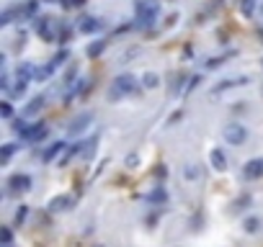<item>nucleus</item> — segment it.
<instances>
[{"label":"nucleus","mask_w":263,"mask_h":247,"mask_svg":"<svg viewBox=\"0 0 263 247\" xmlns=\"http://www.w3.org/2000/svg\"><path fill=\"white\" fill-rule=\"evenodd\" d=\"M41 106H44V98H41V96H36L34 101H31V103L26 106V114H28V116H31V114H36V111H39Z\"/></svg>","instance_id":"4468645a"},{"label":"nucleus","mask_w":263,"mask_h":247,"mask_svg":"<svg viewBox=\"0 0 263 247\" xmlns=\"http://www.w3.org/2000/svg\"><path fill=\"white\" fill-rule=\"evenodd\" d=\"M90 119H93V114H83L80 119H75V124H72V126H70V134H77V131H80V129H85Z\"/></svg>","instance_id":"9b49d317"},{"label":"nucleus","mask_w":263,"mask_h":247,"mask_svg":"<svg viewBox=\"0 0 263 247\" xmlns=\"http://www.w3.org/2000/svg\"><path fill=\"white\" fill-rule=\"evenodd\" d=\"M142 83H145V88H158V75H155V72H147L145 77H142Z\"/></svg>","instance_id":"dca6fc26"},{"label":"nucleus","mask_w":263,"mask_h":247,"mask_svg":"<svg viewBox=\"0 0 263 247\" xmlns=\"http://www.w3.org/2000/svg\"><path fill=\"white\" fill-rule=\"evenodd\" d=\"M67 57H70V52H67V49H62V52H59V54H57V57H54V59L49 62V70L54 72V70H57L59 65H65V59H67Z\"/></svg>","instance_id":"ddd939ff"},{"label":"nucleus","mask_w":263,"mask_h":247,"mask_svg":"<svg viewBox=\"0 0 263 247\" xmlns=\"http://www.w3.org/2000/svg\"><path fill=\"white\" fill-rule=\"evenodd\" d=\"M26 214H28V209H26V206H21V209H18V214H15V222L21 224V222L26 219Z\"/></svg>","instance_id":"4be33fe9"},{"label":"nucleus","mask_w":263,"mask_h":247,"mask_svg":"<svg viewBox=\"0 0 263 247\" xmlns=\"http://www.w3.org/2000/svg\"><path fill=\"white\" fill-rule=\"evenodd\" d=\"M160 5L155 0H139L137 3V26H152L158 21Z\"/></svg>","instance_id":"f257e3e1"},{"label":"nucleus","mask_w":263,"mask_h":247,"mask_svg":"<svg viewBox=\"0 0 263 247\" xmlns=\"http://www.w3.org/2000/svg\"><path fill=\"white\" fill-rule=\"evenodd\" d=\"M31 72H34V67H31V65H23V67L18 70V75H15V93H23V90H26Z\"/></svg>","instance_id":"423d86ee"},{"label":"nucleus","mask_w":263,"mask_h":247,"mask_svg":"<svg viewBox=\"0 0 263 247\" xmlns=\"http://www.w3.org/2000/svg\"><path fill=\"white\" fill-rule=\"evenodd\" d=\"M243 175H245L248 180H258V178H263V160H261V157L251 160V162L243 167Z\"/></svg>","instance_id":"39448f33"},{"label":"nucleus","mask_w":263,"mask_h":247,"mask_svg":"<svg viewBox=\"0 0 263 247\" xmlns=\"http://www.w3.org/2000/svg\"><path fill=\"white\" fill-rule=\"evenodd\" d=\"M13 152H15V147H13V144L3 147V160H8V157H10V154H13Z\"/></svg>","instance_id":"5701e85b"},{"label":"nucleus","mask_w":263,"mask_h":247,"mask_svg":"<svg viewBox=\"0 0 263 247\" xmlns=\"http://www.w3.org/2000/svg\"><path fill=\"white\" fill-rule=\"evenodd\" d=\"M253 10H256V0H243V13L251 15Z\"/></svg>","instance_id":"a211bd4d"},{"label":"nucleus","mask_w":263,"mask_h":247,"mask_svg":"<svg viewBox=\"0 0 263 247\" xmlns=\"http://www.w3.org/2000/svg\"><path fill=\"white\" fill-rule=\"evenodd\" d=\"M49 209H52V211H65V209H70V196H57V198H52Z\"/></svg>","instance_id":"9d476101"},{"label":"nucleus","mask_w":263,"mask_h":247,"mask_svg":"<svg viewBox=\"0 0 263 247\" xmlns=\"http://www.w3.org/2000/svg\"><path fill=\"white\" fill-rule=\"evenodd\" d=\"M258 224H261L258 219H248L245 222V232H258Z\"/></svg>","instance_id":"6ab92c4d"},{"label":"nucleus","mask_w":263,"mask_h":247,"mask_svg":"<svg viewBox=\"0 0 263 247\" xmlns=\"http://www.w3.org/2000/svg\"><path fill=\"white\" fill-rule=\"evenodd\" d=\"M0 114H3V119H10V114H13L10 103H3V106H0Z\"/></svg>","instance_id":"aec40b11"},{"label":"nucleus","mask_w":263,"mask_h":247,"mask_svg":"<svg viewBox=\"0 0 263 247\" xmlns=\"http://www.w3.org/2000/svg\"><path fill=\"white\" fill-rule=\"evenodd\" d=\"M85 0H62V5L65 8H75V5H83Z\"/></svg>","instance_id":"412c9836"},{"label":"nucleus","mask_w":263,"mask_h":247,"mask_svg":"<svg viewBox=\"0 0 263 247\" xmlns=\"http://www.w3.org/2000/svg\"><path fill=\"white\" fill-rule=\"evenodd\" d=\"M21 136L26 139V142H39V139L46 136V126H44V124H31V126H26L21 131Z\"/></svg>","instance_id":"20e7f679"},{"label":"nucleus","mask_w":263,"mask_h":247,"mask_svg":"<svg viewBox=\"0 0 263 247\" xmlns=\"http://www.w3.org/2000/svg\"><path fill=\"white\" fill-rule=\"evenodd\" d=\"M103 49H106V41H96V44H90V46H88V57H98Z\"/></svg>","instance_id":"2eb2a0df"},{"label":"nucleus","mask_w":263,"mask_h":247,"mask_svg":"<svg viewBox=\"0 0 263 247\" xmlns=\"http://www.w3.org/2000/svg\"><path fill=\"white\" fill-rule=\"evenodd\" d=\"M3 242H5V245L10 242V232H8V229H3Z\"/></svg>","instance_id":"393cba45"},{"label":"nucleus","mask_w":263,"mask_h":247,"mask_svg":"<svg viewBox=\"0 0 263 247\" xmlns=\"http://www.w3.org/2000/svg\"><path fill=\"white\" fill-rule=\"evenodd\" d=\"M77 28H80L83 34H93V31H98V28H101V21H98V18H80Z\"/></svg>","instance_id":"1a4fd4ad"},{"label":"nucleus","mask_w":263,"mask_h":247,"mask_svg":"<svg viewBox=\"0 0 263 247\" xmlns=\"http://www.w3.org/2000/svg\"><path fill=\"white\" fill-rule=\"evenodd\" d=\"M209 160H212V167L214 170H227V157H225V152L222 149H212V154H209Z\"/></svg>","instance_id":"6e6552de"},{"label":"nucleus","mask_w":263,"mask_h":247,"mask_svg":"<svg viewBox=\"0 0 263 247\" xmlns=\"http://www.w3.org/2000/svg\"><path fill=\"white\" fill-rule=\"evenodd\" d=\"M49 21H52V18H46V15H44V18H39V21H36V31H39V34H44L46 39H52V31H49Z\"/></svg>","instance_id":"f8f14e48"},{"label":"nucleus","mask_w":263,"mask_h":247,"mask_svg":"<svg viewBox=\"0 0 263 247\" xmlns=\"http://www.w3.org/2000/svg\"><path fill=\"white\" fill-rule=\"evenodd\" d=\"M225 139H227V144L240 147L248 139V131H245L243 124H227V126H225Z\"/></svg>","instance_id":"7ed1b4c3"},{"label":"nucleus","mask_w":263,"mask_h":247,"mask_svg":"<svg viewBox=\"0 0 263 247\" xmlns=\"http://www.w3.org/2000/svg\"><path fill=\"white\" fill-rule=\"evenodd\" d=\"M134 90V77L132 75H119L114 80V90H111V98H121V96H129V93Z\"/></svg>","instance_id":"f03ea898"},{"label":"nucleus","mask_w":263,"mask_h":247,"mask_svg":"<svg viewBox=\"0 0 263 247\" xmlns=\"http://www.w3.org/2000/svg\"><path fill=\"white\" fill-rule=\"evenodd\" d=\"M62 147H65V144H62V142H54V144H52L49 149H46V152H44V160H46V162H49V160L54 157V154H57V152H59Z\"/></svg>","instance_id":"f3484780"},{"label":"nucleus","mask_w":263,"mask_h":247,"mask_svg":"<svg viewBox=\"0 0 263 247\" xmlns=\"http://www.w3.org/2000/svg\"><path fill=\"white\" fill-rule=\"evenodd\" d=\"M196 173H199L196 167H189V170H183V175H189V178H196Z\"/></svg>","instance_id":"b1692460"},{"label":"nucleus","mask_w":263,"mask_h":247,"mask_svg":"<svg viewBox=\"0 0 263 247\" xmlns=\"http://www.w3.org/2000/svg\"><path fill=\"white\" fill-rule=\"evenodd\" d=\"M31 188V178L28 175H13L10 178V191L18 193V191H28Z\"/></svg>","instance_id":"0eeeda50"}]
</instances>
